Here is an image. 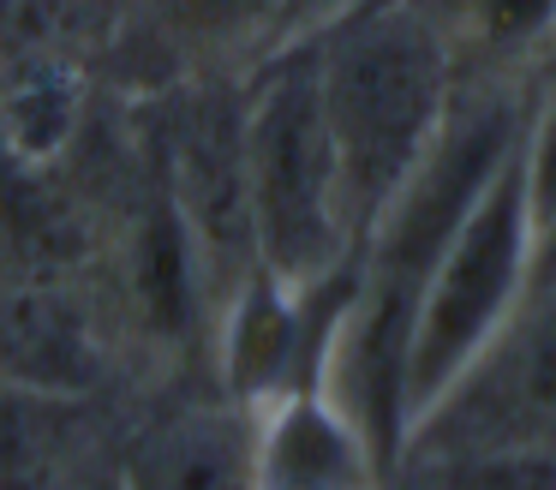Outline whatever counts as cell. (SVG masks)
I'll list each match as a JSON object with an SVG mask.
<instances>
[{"label": "cell", "instance_id": "cell-2", "mask_svg": "<svg viewBox=\"0 0 556 490\" xmlns=\"http://www.w3.org/2000/svg\"><path fill=\"white\" fill-rule=\"evenodd\" d=\"M539 227V186H532V143L515 138L508 155L484 174L472 203L455 215L443 251L431 257V275L419 287L401 353V425L425 418L484 353L496 335L508 299L520 287V263L532 251Z\"/></svg>", "mask_w": 556, "mask_h": 490}, {"label": "cell", "instance_id": "cell-6", "mask_svg": "<svg viewBox=\"0 0 556 490\" xmlns=\"http://www.w3.org/2000/svg\"><path fill=\"white\" fill-rule=\"evenodd\" d=\"M348 0H156L162 24L198 48H252L264 42L281 54L288 42L324 30Z\"/></svg>", "mask_w": 556, "mask_h": 490}, {"label": "cell", "instance_id": "cell-8", "mask_svg": "<svg viewBox=\"0 0 556 490\" xmlns=\"http://www.w3.org/2000/svg\"><path fill=\"white\" fill-rule=\"evenodd\" d=\"M556 30V0H467L455 36H472L484 48H527Z\"/></svg>", "mask_w": 556, "mask_h": 490}, {"label": "cell", "instance_id": "cell-4", "mask_svg": "<svg viewBox=\"0 0 556 490\" xmlns=\"http://www.w3.org/2000/svg\"><path fill=\"white\" fill-rule=\"evenodd\" d=\"M132 490H257L252 437L222 413H180L144 437Z\"/></svg>", "mask_w": 556, "mask_h": 490}, {"label": "cell", "instance_id": "cell-7", "mask_svg": "<svg viewBox=\"0 0 556 490\" xmlns=\"http://www.w3.org/2000/svg\"><path fill=\"white\" fill-rule=\"evenodd\" d=\"M503 418L532 442L556 437V305L532 317L503 377Z\"/></svg>", "mask_w": 556, "mask_h": 490}, {"label": "cell", "instance_id": "cell-1", "mask_svg": "<svg viewBox=\"0 0 556 490\" xmlns=\"http://www.w3.org/2000/svg\"><path fill=\"white\" fill-rule=\"evenodd\" d=\"M312 54L348 227H377L448 120L455 30L419 0H348Z\"/></svg>", "mask_w": 556, "mask_h": 490}, {"label": "cell", "instance_id": "cell-9", "mask_svg": "<svg viewBox=\"0 0 556 490\" xmlns=\"http://www.w3.org/2000/svg\"><path fill=\"white\" fill-rule=\"evenodd\" d=\"M419 7L431 12V18H443L448 30H455V24H460V12H467V0H419Z\"/></svg>", "mask_w": 556, "mask_h": 490}, {"label": "cell", "instance_id": "cell-5", "mask_svg": "<svg viewBox=\"0 0 556 490\" xmlns=\"http://www.w3.org/2000/svg\"><path fill=\"white\" fill-rule=\"evenodd\" d=\"M257 490H359V442L329 406H288L264 442H252Z\"/></svg>", "mask_w": 556, "mask_h": 490}, {"label": "cell", "instance_id": "cell-10", "mask_svg": "<svg viewBox=\"0 0 556 490\" xmlns=\"http://www.w3.org/2000/svg\"><path fill=\"white\" fill-rule=\"evenodd\" d=\"M13 12H18V0H0V36L13 30Z\"/></svg>", "mask_w": 556, "mask_h": 490}, {"label": "cell", "instance_id": "cell-3", "mask_svg": "<svg viewBox=\"0 0 556 490\" xmlns=\"http://www.w3.org/2000/svg\"><path fill=\"white\" fill-rule=\"evenodd\" d=\"M317 36V30H312ZM312 36L288 42L240 102V162L252 251L293 287H312L348 246V203L317 96Z\"/></svg>", "mask_w": 556, "mask_h": 490}]
</instances>
